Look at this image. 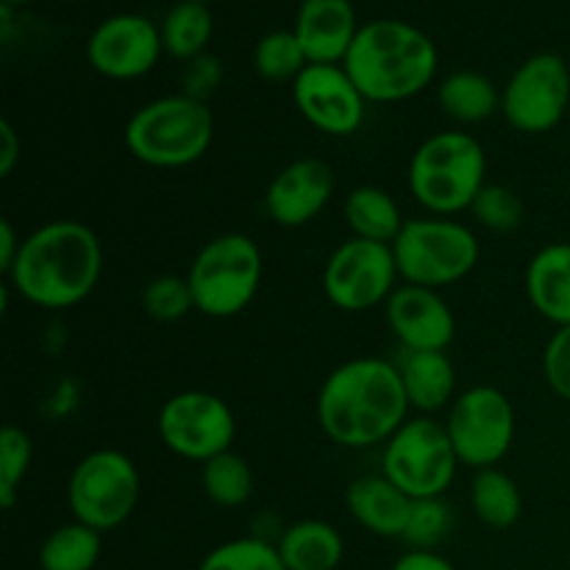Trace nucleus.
<instances>
[{
    "label": "nucleus",
    "mask_w": 570,
    "mask_h": 570,
    "mask_svg": "<svg viewBox=\"0 0 570 570\" xmlns=\"http://www.w3.org/2000/svg\"><path fill=\"white\" fill-rule=\"evenodd\" d=\"M317 423L343 449L387 443L410 421V399L399 365L360 356L334 367L317 393Z\"/></svg>",
    "instance_id": "nucleus-1"
},
{
    "label": "nucleus",
    "mask_w": 570,
    "mask_h": 570,
    "mask_svg": "<svg viewBox=\"0 0 570 570\" xmlns=\"http://www.w3.org/2000/svg\"><path fill=\"white\" fill-rule=\"evenodd\" d=\"M104 271V248L87 223L50 220L33 228L9 271V287L39 309H72L92 295Z\"/></svg>",
    "instance_id": "nucleus-2"
},
{
    "label": "nucleus",
    "mask_w": 570,
    "mask_h": 570,
    "mask_svg": "<svg viewBox=\"0 0 570 570\" xmlns=\"http://www.w3.org/2000/svg\"><path fill=\"white\" fill-rule=\"evenodd\" d=\"M432 37L406 20H371L360 28L343 67L371 104L415 98L438 76Z\"/></svg>",
    "instance_id": "nucleus-3"
},
{
    "label": "nucleus",
    "mask_w": 570,
    "mask_h": 570,
    "mask_svg": "<svg viewBox=\"0 0 570 570\" xmlns=\"http://www.w3.org/2000/svg\"><path fill=\"white\" fill-rule=\"evenodd\" d=\"M488 176V154L468 131H438L410 159V193L434 217L471 209Z\"/></svg>",
    "instance_id": "nucleus-4"
},
{
    "label": "nucleus",
    "mask_w": 570,
    "mask_h": 570,
    "mask_svg": "<svg viewBox=\"0 0 570 570\" xmlns=\"http://www.w3.org/2000/svg\"><path fill=\"white\" fill-rule=\"evenodd\" d=\"M215 117L209 106L189 95H165L139 106L126 122L128 154L148 167L176 170L195 165L209 150Z\"/></svg>",
    "instance_id": "nucleus-5"
},
{
    "label": "nucleus",
    "mask_w": 570,
    "mask_h": 570,
    "mask_svg": "<svg viewBox=\"0 0 570 570\" xmlns=\"http://www.w3.org/2000/svg\"><path fill=\"white\" fill-rule=\"evenodd\" d=\"M393 256L404 284L440 289L462 282L476 267L479 239L454 217H415L395 237Z\"/></svg>",
    "instance_id": "nucleus-6"
},
{
    "label": "nucleus",
    "mask_w": 570,
    "mask_h": 570,
    "mask_svg": "<svg viewBox=\"0 0 570 570\" xmlns=\"http://www.w3.org/2000/svg\"><path fill=\"white\" fill-rule=\"evenodd\" d=\"M195 309L206 317H234L254 301L262 284V250L248 234L209 239L187 271Z\"/></svg>",
    "instance_id": "nucleus-7"
},
{
    "label": "nucleus",
    "mask_w": 570,
    "mask_h": 570,
    "mask_svg": "<svg viewBox=\"0 0 570 570\" xmlns=\"http://www.w3.org/2000/svg\"><path fill=\"white\" fill-rule=\"evenodd\" d=\"M456 468L460 460L445 423L434 421L432 415L410 417L382 451V473L412 501L443 499L454 482Z\"/></svg>",
    "instance_id": "nucleus-8"
},
{
    "label": "nucleus",
    "mask_w": 570,
    "mask_h": 570,
    "mask_svg": "<svg viewBox=\"0 0 570 570\" xmlns=\"http://www.w3.org/2000/svg\"><path fill=\"white\" fill-rule=\"evenodd\" d=\"M139 501V471L122 451L98 449L76 462L67 479L72 521L95 532H111L134 515Z\"/></svg>",
    "instance_id": "nucleus-9"
},
{
    "label": "nucleus",
    "mask_w": 570,
    "mask_h": 570,
    "mask_svg": "<svg viewBox=\"0 0 570 570\" xmlns=\"http://www.w3.org/2000/svg\"><path fill=\"white\" fill-rule=\"evenodd\" d=\"M445 432H449L460 465L473 468V471L495 468L515 443L512 401L499 387L476 384L451 401Z\"/></svg>",
    "instance_id": "nucleus-10"
},
{
    "label": "nucleus",
    "mask_w": 570,
    "mask_h": 570,
    "mask_svg": "<svg viewBox=\"0 0 570 570\" xmlns=\"http://www.w3.org/2000/svg\"><path fill=\"white\" fill-rule=\"evenodd\" d=\"M159 438L167 451L189 462H209L232 451L237 421L220 395L206 390H184L170 395L159 410Z\"/></svg>",
    "instance_id": "nucleus-11"
},
{
    "label": "nucleus",
    "mask_w": 570,
    "mask_h": 570,
    "mask_svg": "<svg viewBox=\"0 0 570 570\" xmlns=\"http://www.w3.org/2000/svg\"><path fill=\"white\" fill-rule=\"evenodd\" d=\"M570 106V70L560 53H534L501 89V115L521 134H549Z\"/></svg>",
    "instance_id": "nucleus-12"
},
{
    "label": "nucleus",
    "mask_w": 570,
    "mask_h": 570,
    "mask_svg": "<svg viewBox=\"0 0 570 570\" xmlns=\"http://www.w3.org/2000/svg\"><path fill=\"white\" fill-rule=\"evenodd\" d=\"M393 245L371 239H345L323 267V293L343 312H367L387 304L399 282Z\"/></svg>",
    "instance_id": "nucleus-13"
},
{
    "label": "nucleus",
    "mask_w": 570,
    "mask_h": 570,
    "mask_svg": "<svg viewBox=\"0 0 570 570\" xmlns=\"http://www.w3.org/2000/svg\"><path fill=\"white\" fill-rule=\"evenodd\" d=\"M165 45L150 17L122 11L106 17L87 39V61L95 72L111 81H134L159 65Z\"/></svg>",
    "instance_id": "nucleus-14"
},
{
    "label": "nucleus",
    "mask_w": 570,
    "mask_h": 570,
    "mask_svg": "<svg viewBox=\"0 0 570 570\" xmlns=\"http://www.w3.org/2000/svg\"><path fill=\"white\" fill-rule=\"evenodd\" d=\"M301 117L328 137H351L365 122V95L343 65H309L293 81Z\"/></svg>",
    "instance_id": "nucleus-15"
},
{
    "label": "nucleus",
    "mask_w": 570,
    "mask_h": 570,
    "mask_svg": "<svg viewBox=\"0 0 570 570\" xmlns=\"http://www.w3.org/2000/svg\"><path fill=\"white\" fill-rule=\"evenodd\" d=\"M384 317L404 351H445L456 334V321L440 289L404 284L384 304Z\"/></svg>",
    "instance_id": "nucleus-16"
},
{
    "label": "nucleus",
    "mask_w": 570,
    "mask_h": 570,
    "mask_svg": "<svg viewBox=\"0 0 570 570\" xmlns=\"http://www.w3.org/2000/svg\"><path fill=\"white\" fill-rule=\"evenodd\" d=\"M334 170L323 159H295L273 176L265 193V212L284 228H301L315 220L334 195Z\"/></svg>",
    "instance_id": "nucleus-17"
},
{
    "label": "nucleus",
    "mask_w": 570,
    "mask_h": 570,
    "mask_svg": "<svg viewBox=\"0 0 570 570\" xmlns=\"http://www.w3.org/2000/svg\"><path fill=\"white\" fill-rule=\"evenodd\" d=\"M360 28L351 0H301L293 31L309 65H343Z\"/></svg>",
    "instance_id": "nucleus-18"
},
{
    "label": "nucleus",
    "mask_w": 570,
    "mask_h": 570,
    "mask_svg": "<svg viewBox=\"0 0 570 570\" xmlns=\"http://www.w3.org/2000/svg\"><path fill=\"white\" fill-rule=\"evenodd\" d=\"M345 507L351 518L379 538H404L412 512V499L401 493L384 473L360 476L345 490Z\"/></svg>",
    "instance_id": "nucleus-19"
},
{
    "label": "nucleus",
    "mask_w": 570,
    "mask_h": 570,
    "mask_svg": "<svg viewBox=\"0 0 570 570\" xmlns=\"http://www.w3.org/2000/svg\"><path fill=\"white\" fill-rule=\"evenodd\" d=\"M527 295L538 315L557 328L570 326V243H551L527 267Z\"/></svg>",
    "instance_id": "nucleus-20"
},
{
    "label": "nucleus",
    "mask_w": 570,
    "mask_h": 570,
    "mask_svg": "<svg viewBox=\"0 0 570 570\" xmlns=\"http://www.w3.org/2000/svg\"><path fill=\"white\" fill-rule=\"evenodd\" d=\"M399 371L412 410L432 415L451 406L456 373L445 351H406Z\"/></svg>",
    "instance_id": "nucleus-21"
},
{
    "label": "nucleus",
    "mask_w": 570,
    "mask_h": 570,
    "mask_svg": "<svg viewBox=\"0 0 570 570\" xmlns=\"http://www.w3.org/2000/svg\"><path fill=\"white\" fill-rule=\"evenodd\" d=\"M276 549L287 570H337L345 557L343 534L317 518L284 529Z\"/></svg>",
    "instance_id": "nucleus-22"
},
{
    "label": "nucleus",
    "mask_w": 570,
    "mask_h": 570,
    "mask_svg": "<svg viewBox=\"0 0 570 570\" xmlns=\"http://www.w3.org/2000/svg\"><path fill=\"white\" fill-rule=\"evenodd\" d=\"M343 215L354 237L384 245H393L406 223L404 215H401L399 200L387 189L379 187L351 189L348 198H345Z\"/></svg>",
    "instance_id": "nucleus-23"
},
{
    "label": "nucleus",
    "mask_w": 570,
    "mask_h": 570,
    "mask_svg": "<svg viewBox=\"0 0 570 570\" xmlns=\"http://www.w3.org/2000/svg\"><path fill=\"white\" fill-rule=\"evenodd\" d=\"M440 109L462 126L484 122L501 111V92L484 72L456 70L443 78L438 89Z\"/></svg>",
    "instance_id": "nucleus-24"
},
{
    "label": "nucleus",
    "mask_w": 570,
    "mask_h": 570,
    "mask_svg": "<svg viewBox=\"0 0 570 570\" xmlns=\"http://www.w3.org/2000/svg\"><path fill=\"white\" fill-rule=\"evenodd\" d=\"M161 45L165 53L178 61H193L200 53H206L212 42V31H215V20L206 3H195V0H178L165 20L159 22Z\"/></svg>",
    "instance_id": "nucleus-25"
},
{
    "label": "nucleus",
    "mask_w": 570,
    "mask_h": 570,
    "mask_svg": "<svg viewBox=\"0 0 570 570\" xmlns=\"http://www.w3.org/2000/svg\"><path fill=\"white\" fill-rule=\"evenodd\" d=\"M471 507L484 527L510 529L521 521L523 499L510 473L501 468H484L471 482Z\"/></svg>",
    "instance_id": "nucleus-26"
},
{
    "label": "nucleus",
    "mask_w": 570,
    "mask_h": 570,
    "mask_svg": "<svg viewBox=\"0 0 570 570\" xmlns=\"http://www.w3.org/2000/svg\"><path fill=\"white\" fill-rule=\"evenodd\" d=\"M100 532L87 523H61L39 546L42 570H92L100 560Z\"/></svg>",
    "instance_id": "nucleus-27"
},
{
    "label": "nucleus",
    "mask_w": 570,
    "mask_h": 570,
    "mask_svg": "<svg viewBox=\"0 0 570 570\" xmlns=\"http://www.w3.org/2000/svg\"><path fill=\"white\" fill-rule=\"evenodd\" d=\"M200 488L215 507L237 510L248 504L254 495V473L243 456L226 451L200 465Z\"/></svg>",
    "instance_id": "nucleus-28"
},
{
    "label": "nucleus",
    "mask_w": 570,
    "mask_h": 570,
    "mask_svg": "<svg viewBox=\"0 0 570 570\" xmlns=\"http://www.w3.org/2000/svg\"><path fill=\"white\" fill-rule=\"evenodd\" d=\"M309 67L304 48H301L295 31L265 33L254 48V70L265 81H295Z\"/></svg>",
    "instance_id": "nucleus-29"
},
{
    "label": "nucleus",
    "mask_w": 570,
    "mask_h": 570,
    "mask_svg": "<svg viewBox=\"0 0 570 570\" xmlns=\"http://www.w3.org/2000/svg\"><path fill=\"white\" fill-rule=\"evenodd\" d=\"M198 570H287L276 543L267 538H237L220 543L200 560Z\"/></svg>",
    "instance_id": "nucleus-30"
},
{
    "label": "nucleus",
    "mask_w": 570,
    "mask_h": 570,
    "mask_svg": "<svg viewBox=\"0 0 570 570\" xmlns=\"http://www.w3.org/2000/svg\"><path fill=\"white\" fill-rule=\"evenodd\" d=\"M33 460V443L26 429L6 423L0 429V507L11 510L20 493L22 479L28 476V468Z\"/></svg>",
    "instance_id": "nucleus-31"
},
{
    "label": "nucleus",
    "mask_w": 570,
    "mask_h": 570,
    "mask_svg": "<svg viewBox=\"0 0 570 570\" xmlns=\"http://www.w3.org/2000/svg\"><path fill=\"white\" fill-rule=\"evenodd\" d=\"M142 309L154 321L173 323L195 309L187 276H156L142 289Z\"/></svg>",
    "instance_id": "nucleus-32"
},
{
    "label": "nucleus",
    "mask_w": 570,
    "mask_h": 570,
    "mask_svg": "<svg viewBox=\"0 0 570 570\" xmlns=\"http://www.w3.org/2000/svg\"><path fill=\"white\" fill-rule=\"evenodd\" d=\"M473 217L490 232H515L523 223V200L504 184H484L471 206Z\"/></svg>",
    "instance_id": "nucleus-33"
},
{
    "label": "nucleus",
    "mask_w": 570,
    "mask_h": 570,
    "mask_svg": "<svg viewBox=\"0 0 570 570\" xmlns=\"http://www.w3.org/2000/svg\"><path fill=\"white\" fill-rule=\"evenodd\" d=\"M449 529H451V512L443 499L412 501L410 521H406V529H404V540L412 546V549L434 551V546L449 534Z\"/></svg>",
    "instance_id": "nucleus-34"
},
{
    "label": "nucleus",
    "mask_w": 570,
    "mask_h": 570,
    "mask_svg": "<svg viewBox=\"0 0 570 570\" xmlns=\"http://www.w3.org/2000/svg\"><path fill=\"white\" fill-rule=\"evenodd\" d=\"M543 376L549 387L570 404V326L557 328L543 351Z\"/></svg>",
    "instance_id": "nucleus-35"
},
{
    "label": "nucleus",
    "mask_w": 570,
    "mask_h": 570,
    "mask_svg": "<svg viewBox=\"0 0 570 570\" xmlns=\"http://www.w3.org/2000/svg\"><path fill=\"white\" fill-rule=\"evenodd\" d=\"M223 78V65L212 53H200L198 59L187 61V70H184V95L189 98L204 100L212 89L220 83Z\"/></svg>",
    "instance_id": "nucleus-36"
},
{
    "label": "nucleus",
    "mask_w": 570,
    "mask_h": 570,
    "mask_svg": "<svg viewBox=\"0 0 570 570\" xmlns=\"http://www.w3.org/2000/svg\"><path fill=\"white\" fill-rule=\"evenodd\" d=\"M390 570H456L443 554L429 549H410L393 562Z\"/></svg>",
    "instance_id": "nucleus-37"
},
{
    "label": "nucleus",
    "mask_w": 570,
    "mask_h": 570,
    "mask_svg": "<svg viewBox=\"0 0 570 570\" xmlns=\"http://www.w3.org/2000/svg\"><path fill=\"white\" fill-rule=\"evenodd\" d=\"M0 139H3V150H0V176L9 178L14 173L17 161H20V137H17L14 126L9 120H0Z\"/></svg>",
    "instance_id": "nucleus-38"
},
{
    "label": "nucleus",
    "mask_w": 570,
    "mask_h": 570,
    "mask_svg": "<svg viewBox=\"0 0 570 570\" xmlns=\"http://www.w3.org/2000/svg\"><path fill=\"white\" fill-rule=\"evenodd\" d=\"M20 248L22 239H17V232L14 226H11L9 217H3V220H0V273H3V276H9V271L14 267Z\"/></svg>",
    "instance_id": "nucleus-39"
},
{
    "label": "nucleus",
    "mask_w": 570,
    "mask_h": 570,
    "mask_svg": "<svg viewBox=\"0 0 570 570\" xmlns=\"http://www.w3.org/2000/svg\"><path fill=\"white\" fill-rule=\"evenodd\" d=\"M31 0H0V6H11V9H20V6H28Z\"/></svg>",
    "instance_id": "nucleus-40"
},
{
    "label": "nucleus",
    "mask_w": 570,
    "mask_h": 570,
    "mask_svg": "<svg viewBox=\"0 0 570 570\" xmlns=\"http://www.w3.org/2000/svg\"><path fill=\"white\" fill-rule=\"evenodd\" d=\"M59 3H83V0H59Z\"/></svg>",
    "instance_id": "nucleus-41"
},
{
    "label": "nucleus",
    "mask_w": 570,
    "mask_h": 570,
    "mask_svg": "<svg viewBox=\"0 0 570 570\" xmlns=\"http://www.w3.org/2000/svg\"><path fill=\"white\" fill-rule=\"evenodd\" d=\"M195 3H209V0H195Z\"/></svg>",
    "instance_id": "nucleus-42"
}]
</instances>
